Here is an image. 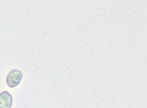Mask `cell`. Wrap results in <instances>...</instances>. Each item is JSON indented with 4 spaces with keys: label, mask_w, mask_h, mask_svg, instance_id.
<instances>
[{
    "label": "cell",
    "mask_w": 147,
    "mask_h": 108,
    "mask_svg": "<svg viewBox=\"0 0 147 108\" xmlns=\"http://www.w3.org/2000/svg\"><path fill=\"white\" fill-rule=\"evenodd\" d=\"M22 77V74L21 71L18 70H13L9 72L7 76L6 83L10 87L13 88L19 84Z\"/></svg>",
    "instance_id": "6da1fadb"
},
{
    "label": "cell",
    "mask_w": 147,
    "mask_h": 108,
    "mask_svg": "<svg viewBox=\"0 0 147 108\" xmlns=\"http://www.w3.org/2000/svg\"><path fill=\"white\" fill-rule=\"evenodd\" d=\"M13 99L11 95L6 91L0 94V108H10Z\"/></svg>",
    "instance_id": "7a4b0ae2"
}]
</instances>
